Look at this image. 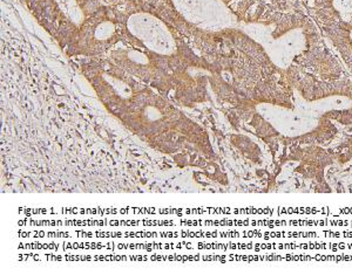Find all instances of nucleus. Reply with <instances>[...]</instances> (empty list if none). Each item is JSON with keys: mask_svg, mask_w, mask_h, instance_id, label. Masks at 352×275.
Masks as SVG:
<instances>
[{"mask_svg": "<svg viewBox=\"0 0 352 275\" xmlns=\"http://www.w3.org/2000/svg\"><path fill=\"white\" fill-rule=\"evenodd\" d=\"M111 114L156 152L170 156L184 152L214 156L202 127L179 110L168 97L154 92L146 84Z\"/></svg>", "mask_w": 352, "mask_h": 275, "instance_id": "nucleus-1", "label": "nucleus"}, {"mask_svg": "<svg viewBox=\"0 0 352 275\" xmlns=\"http://www.w3.org/2000/svg\"><path fill=\"white\" fill-rule=\"evenodd\" d=\"M116 16L124 44L164 61L176 74L184 67L207 60L192 51L179 28L152 10L127 8L116 11Z\"/></svg>", "mask_w": 352, "mask_h": 275, "instance_id": "nucleus-2", "label": "nucleus"}, {"mask_svg": "<svg viewBox=\"0 0 352 275\" xmlns=\"http://www.w3.org/2000/svg\"><path fill=\"white\" fill-rule=\"evenodd\" d=\"M36 21L67 49L81 25L100 10L94 0H28Z\"/></svg>", "mask_w": 352, "mask_h": 275, "instance_id": "nucleus-3", "label": "nucleus"}, {"mask_svg": "<svg viewBox=\"0 0 352 275\" xmlns=\"http://www.w3.org/2000/svg\"><path fill=\"white\" fill-rule=\"evenodd\" d=\"M106 56L129 75L149 87L155 88L166 97L173 99L175 93L176 72L164 61L127 44L121 47H113Z\"/></svg>", "mask_w": 352, "mask_h": 275, "instance_id": "nucleus-4", "label": "nucleus"}, {"mask_svg": "<svg viewBox=\"0 0 352 275\" xmlns=\"http://www.w3.org/2000/svg\"><path fill=\"white\" fill-rule=\"evenodd\" d=\"M122 41L121 25L116 10L101 8L78 29L66 49L67 56L101 58Z\"/></svg>", "mask_w": 352, "mask_h": 275, "instance_id": "nucleus-5", "label": "nucleus"}]
</instances>
